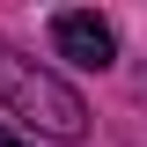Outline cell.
<instances>
[{
	"instance_id": "cell-3",
	"label": "cell",
	"mask_w": 147,
	"mask_h": 147,
	"mask_svg": "<svg viewBox=\"0 0 147 147\" xmlns=\"http://www.w3.org/2000/svg\"><path fill=\"white\" fill-rule=\"evenodd\" d=\"M0 147H30V140H22V132H7V125H0Z\"/></svg>"
},
{
	"instance_id": "cell-2",
	"label": "cell",
	"mask_w": 147,
	"mask_h": 147,
	"mask_svg": "<svg viewBox=\"0 0 147 147\" xmlns=\"http://www.w3.org/2000/svg\"><path fill=\"white\" fill-rule=\"evenodd\" d=\"M52 44H59V59H74V66H96V74L118 59V30H110L103 15H88V7H66V15H52Z\"/></svg>"
},
{
	"instance_id": "cell-1",
	"label": "cell",
	"mask_w": 147,
	"mask_h": 147,
	"mask_svg": "<svg viewBox=\"0 0 147 147\" xmlns=\"http://www.w3.org/2000/svg\"><path fill=\"white\" fill-rule=\"evenodd\" d=\"M0 103L15 110V118H30L44 140H81V132H88V103H81L52 66L22 59L15 44H0Z\"/></svg>"
}]
</instances>
